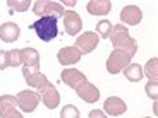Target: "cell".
Returning a JSON list of instances; mask_svg holds the SVG:
<instances>
[{"mask_svg": "<svg viewBox=\"0 0 158 118\" xmlns=\"http://www.w3.org/2000/svg\"><path fill=\"white\" fill-rule=\"evenodd\" d=\"M110 39H112V45H114L115 50L127 51L131 57L136 55V51H138V41L129 36V31H127V28L124 24H115L114 28H112Z\"/></svg>", "mask_w": 158, "mask_h": 118, "instance_id": "1", "label": "cell"}, {"mask_svg": "<svg viewBox=\"0 0 158 118\" xmlns=\"http://www.w3.org/2000/svg\"><path fill=\"white\" fill-rule=\"evenodd\" d=\"M29 28L38 34V38L41 41H52L59 34V26H57V17L53 16H45L40 17L36 22H33Z\"/></svg>", "mask_w": 158, "mask_h": 118, "instance_id": "2", "label": "cell"}, {"mask_svg": "<svg viewBox=\"0 0 158 118\" xmlns=\"http://www.w3.org/2000/svg\"><path fill=\"white\" fill-rule=\"evenodd\" d=\"M31 7H33V12L38 17L53 16L59 19V17H64V14H65L64 5L59 4V2H52V0H36Z\"/></svg>", "mask_w": 158, "mask_h": 118, "instance_id": "3", "label": "cell"}, {"mask_svg": "<svg viewBox=\"0 0 158 118\" xmlns=\"http://www.w3.org/2000/svg\"><path fill=\"white\" fill-rule=\"evenodd\" d=\"M132 60V57L127 53V51H122V50H114L110 53V57L107 58V70L110 74H118L122 72L124 69L127 67Z\"/></svg>", "mask_w": 158, "mask_h": 118, "instance_id": "4", "label": "cell"}, {"mask_svg": "<svg viewBox=\"0 0 158 118\" xmlns=\"http://www.w3.org/2000/svg\"><path fill=\"white\" fill-rule=\"evenodd\" d=\"M16 99H17V106H19V110L24 111V113H31V111H35L36 106L40 104V101H41L40 94L35 92V91H21L19 94L16 96Z\"/></svg>", "mask_w": 158, "mask_h": 118, "instance_id": "5", "label": "cell"}, {"mask_svg": "<svg viewBox=\"0 0 158 118\" xmlns=\"http://www.w3.org/2000/svg\"><path fill=\"white\" fill-rule=\"evenodd\" d=\"M98 34L93 31H86L83 33L81 36H77L76 38V45L74 46L79 50V53L81 55H88V53H91L93 50H96V46H98Z\"/></svg>", "mask_w": 158, "mask_h": 118, "instance_id": "6", "label": "cell"}, {"mask_svg": "<svg viewBox=\"0 0 158 118\" xmlns=\"http://www.w3.org/2000/svg\"><path fill=\"white\" fill-rule=\"evenodd\" d=\"M23 75H24V81L28 82V86L35 87L38 92H41V91L50 84L47 75L41 74V72L36 70V69H23Z\"/></svg>", "mask_w": 158, "mask_h": 118, "instance_id": "7", "label": "cell"}, {"mask_svg": "<svg viewBox=\"0 0 158 118\" xmlns=\"http://www.w3.org/2000/svg\"><path fill=\"white\" fill-rule=\"evenodd\" d=\"M74 91H76V94L83 99V101H86V103H96V101H98V98H100L98 87H96L95 84H91L89 81H83V82H79L77 86L74 87Z\"/></svg>", "mask_w": 158, "mask_h": 118, "instance_id": "8", "label": "cell"}, {"mask_svg": "<svg viewBox=\"0 0 158 118\" xmlns=\"http://www.w3.org/2000/svg\"><path fill=\"white\" fill-rule=\"evenodd\" d=\"M64 28H65V33H67L69 36L79 34V31L83 28V21H81L77 12L65 10V14H64Z\"/></svg>", "mask_w": 158, "mask_h": 118, "instance_id": "9", "label": "cell"}, {"mask_svg": "<svg viewBox=\"0 0 158 118\" xmlns=\"http://www.w3.org/2000/svg\"><path fill=\"white\" fill-rule=\"evenodd\" d=\"M21 65L23 69H36L40 70V55L35 48H19Z\"/></svg>", "mask_w": 158, "mask_h": 118, "instance_id": "10", "label": "cell"}, {"mask_svg": "<svg viewBox=\"0 0 158 118\" xmlns=\"http://www.w3.org/2000/svg\"><path fill=\"white\" fill-rule=\"evenodd\" d=\"M40 98H41V101H43V104L48 108V110H53V108L59 106V103H60V94H59V91H57V87L53 86V84H48L47 87H45L41 92H38Z\"/></svg>", "mask_w": 158, "mask_h": 118, "instance_id": "11", "label": "cell"}, {"mask_svg": "<svg viewBox=\"0 0 158 118\" xmlns=\"http://www.w3.org/2000/svg\"><path fill=\"white\" fill-rule=\"evenodd\" d=\"M143 19V10L138 5H127L120 10V21L124 24H129V26H136L139 24Z\"/></svg>", "mask_w": 158, "mask_h": 118, "instance_id": "12", "label": "cell"}, {"mask_svg": "<svg viewBox=\"0 0 158 118\" xmlns=\"http://www.w3.org/2000/svg\"><path fill=\"white\" fill-rule=\"evenodd\" d=\"M126 110H127V104L117 96H110L103 104V111L110 115V116H120V115L126 113Z\"/></svg>", "mask_w": 158, "mask_h": 118, "instance_id": "13", "label": "cell"}, {"mask_svg": "<svg viewBox=\"0 0 158 118\" xmlns=\"http://www.w3.org/2000/svg\"><path fill=\"white\" fill-rule=\"evenodd\" d=\"M57 60L59 63L62 65H74L81 60V53L76 46H67V48H62V50L57 53Z\"/></svg>", "mask_w": 158, "mask_h": 118, "instance_id": "14", "label": "cell"}, {"mask_svg": "<svg viewBox=\"0 0 158 118\" xmlns=\"http://www.w3.org/2000/svg\"><path fill=\"white\" fill-rule=\"evenodd\" d=\"M60 79H62L64 84H67L69 87H72V89H74L79 82L88 81L86 75H84L81 70H77V69H64L62 74H60Z\"/></svg>", "mask_w": 158, "mask_h": 118, "instance_id": "15", "label": "cell"}, {"mask_svg": "<svg viewBox=\"0 0 158 118\" xmlns=\"http://www.w3.org/2000/svg\"><path fill=\"white\" fill-rule=\"evenodd\" d=\"M21 34V29L16 22H4L0 26V39L5 43H14Z\"/></svg>", "mask_w": 158, "mask_h": 118, "instance_id": "16", "label": "cell"}, {"mask_svg": "<svg viewBox=\"0 0 158 118\" xmlns=\"http://www.w3.org/2000/svg\"><path fill=\"white\" fill-rule=\"evenodd\" d=\"M86 9L91 16H107L112 10V2L110 0H91L88 2Z\"/></svg>", "mask_w": 158, "mask_h": 118, "instance_id": "17", "label": "cell"}, {"mask_svg": "<svg viewBox=\"0 0 158 118\" xmlns=\"http://www.w3.org/2000/svg\"><path fill=\"white\" fill-rule=\"evenodd\" d=\"M124 75H126V79L131 81V82H139L143 79V67L139 63H129L124 69Z\"/></svg>", "mask_w": 158, "mask_h": 118, "instance_id": "18", "label": "cell"}, {"mask_svg": "<svg viewBox=\"0 0 158 118\" xmlns=\"http://www.w3.org/2000/svg\"><path fill=\"white\" fill-rule=\"evenodd\" d=\"M16 106H17L16 96H10V94L0 96V118H4L9 110H12V108H16Z\"/></svg>", "mask_w": 158, "mask_h": 118, "instance_id": "19", "label": "cell"}, {"mask_svg": "<svg viewBox=\"0 0 158 118\" xmlns=\"http://www.w3.org/2000/svg\"><path fill=\"white\" fill-rule=\"evenodd\" d=\"M112 22L110 21H107V19H103V21H100L98 24H96V34H98V38H105V39H108L110 38V34H112Z\"/></svg>", "mask_w": 158, "mask_h": 118, "instance_id": "20", "label": "cell"}, {"mask_svg": "<svg viewBox=\"0 0 158 118\" xmlns=\"http://www.w3.org/2000/svg\"><path fill=\"white\" fill-rule=\"evenodd\" d=\"M158 60H156V57H153L151 60H148V63H146V69L143 72H146V77L150 79V81H155L156 82V77H158Z\"/></svg>", "mask_w": 158, "mask_h": 118, "instance_id": "21", "label": "cell"}, {"mask_svg": "<svg viewBox=\"0 0 158 118\" xmlns=\"http://www.w3.org/2000/svg\"><path fill=\"white\" fill-rule=\"evenodd\" d=\"M7 5L10 9H14V10H17V12H24V10H28L33 4L29 0H9Z\"/></svg>", "mask_w": 158, "mask_h": 118, "instance_id": "22", "label": "cell"}, {"mask_svg": "<svg viewBox=\"0 0 158 118\" xmlns=\"http://www.w3.org/2000/svg\"><path fill=\"white\" fill-rule=\"evenodd\" d=\"M60 118H79V110L74 104H67L60 110Z\"/></svg>", "mask_w": 158, "mask_h": 118, "instance_id": "23", "label": "cell"}, {"mask_svg": "<svg viewBox=\"0 0 158 118\" xmlns=\"http://www.w3.org/2000/svg\"><path fill=\"white\" fill-rule=\"evenodd\" d=\"M144 89H146V94L150 96L151 99H153V101H156V96H158V84L155 82V81H148V84H146V87H144Z\"/></svg>", "mask_w": 158, "mask_h": 118, "instance_id": "24", "label": "cell"}, {"mask_svg": "<svg viewBox=\"0 0 158 118\" xmlns=\"http://www.w3.org/2000/svg\"><path fill=\"white\" fill-rule=\"evenodd\" d=\"M9 65H10V67H17V65H21L19 50H10L9 51Z\"/></svg>", "mask_w": 158, "mask_h": 118, "instance_id": "25", "label": "cell"}, {"mask_svg": "<svg viewBox=\"0 0 158 118\" xmlns=\"http://www.w3.org/2000/svg\"><path fill=\"white\" fill-rule=\"evenodd\" d=\"M7 67H10L9 65V51L0 50V70H5Z\"/></svg>", "mask_w": 158, "mask_h": 118, "instance_id": "26", "label": "cell"}, {"mask_svg": "<svg viewBox=\"0 0 158 118\" xmlns=\"http://www.w3.org/2000/svg\"><path fill=\"white\" fill-rule=\"evenodd\" d=\"M4 118H23V115H21L19 111L16 110V108H12V110H9L7 113H5Z\"/></svg>", "mask_w": 158, "mask_h": 118, "instance_id": "27", "label": "cell"}, {"mask_svg": "<svg viewBox=\"0 0 158 118\" xmlns=\"http://www.w3.org/2000/svg\"><path fill=\"white\" fill-rule=\"evenodd\" d=\"M88 118H107V116H105V113H103V111H100V110H93V111H89Z\"/></svg>", "mask_w": 158, "mask_h": 118, "instance_id": "28", "label": "cell"}, {"mask_svg": "<svg viewBox=\"0 0 158 118\" xmlns=\"http://www.w3.org/2000/svg\"><path fill=\"white\" fill-rule=\"evenodd\" d=\"M64 5H71V7H74L76 2H74V0H71V2H64Z\"/></svg>", "mask_w": 158, "mask_h": 118, "instance_id": "29", "label": "cell"}, {"mask_svg": "<svg viewBox=\"0 0 158 118\" xmlns=\"http://www.w3.org/2000/svg\"><path fill=\"white\" fill-rule=\"evenodd\" d=\"M144 118H150V116H144Z\"/></svg>", "mask_w": 158, "mask_h": 118, "instance_id": "30", "label": "cell"}]
</instances>
